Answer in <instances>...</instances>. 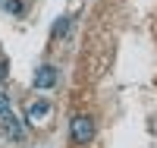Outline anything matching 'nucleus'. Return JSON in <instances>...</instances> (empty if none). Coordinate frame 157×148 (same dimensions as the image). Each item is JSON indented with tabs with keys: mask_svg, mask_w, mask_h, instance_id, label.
Returning a JSON list of instances; mask_svg holds the SVG:
<instances>
[{
	"mask_svg": "<svg viewBox=\"0 0 157 148\" xmlns=\"http://www.w3.org/2000/svg\"><path fill=\"white\" fill-rule=\"evenodd\" d=\"M69 139L75 145H88L91 139H94V120L91 117H75L69 123Z\"/></svg>",
	"mask_w": 157,
	"mask_h": 148,
	"instance_id": "obj_1",
	"label": "nucleus"
},
{
	"mask_svg": "<svg viewBox=\"0 0 157 148\" xmlns=\"http://www.w3.org/2000/svg\"><path fill=\"white\" fill-rule=\"evenodd\" d=\"M0 120H3L0 126H3V136H6V139H13V142H22V139H25V126H22L19 117L6 114V117H0Z\"/></svg>",
	"mask_w": 157,
	"mask_h": 148,
	"instance_id": "obj_2",
	"label": "nucleus"
},
{
	"mask_svg": "<svg viewBox=\"0 0 157 148\" xmlns=\"http://www.w3.org/2000/svg\"><path fill=\"white\" fill-rule=\"evenodd\" d=\"M57 85V70L54 66H41L35 73V88H54Z\"/></svg>",
	"mask_w": 157,
	"mask_h": 148,
	"instance_id": "obj_3",
	"label": "nucleus"
},
{
	"mask_svg": "<svg viewBox=\"0 0 157 148\" xmlns=\"http://www.w3.org/2000/svg\"><path fill=\"white\" fill-rule=\"evenodd\" d=\"M47 110H50V104H47V101H38V104H32V107H29V120H38V117H44Z\"/></svg>",
	"mask_w": 157,
	"mask_h": 148,
	"instance_id": "obj_4",
	"label": "nucleus"
},
{
	"mask_svg": "<svg viewBox=\"0 0 157 148\" xmlns=\"http://www.w3.org/2000/svg\"><path fill=\"white\" fill-rule=\"evenodd\" d=\"M0 6H3L6 13H13V16H19L22 13V0H0Z\"/></svg>",
	"mask_w": 157,
	"mask_h": 148,
	"instance_id": "obj_5",
	"label": "nucleus"
},
{
	"mask_svg": "<svg viewBox=\"0 0 157 148\" xmlns=\"http://www.w3.org/2000/svg\"><path fill=\"white\" fill-rule=\"evenodd\" d=\"M6 114H10V95L0 91V117H6Z\"/></svg>",
	"mask_w": 157,
	"mask_h": 148,
	"instance_id": "obj_6",
	"label": "nucleus"
},
{
	"mask_svg": "<svg viewBox=\"0 0 157 148\" xmlns=\"http://www.w3.org/2000/svg\"><path fill=\"white\" fill-rule=\"evenodd\" d=\"M66 29H69V19H57V25H54V35H66Z\"/></svg>",
	"mask_w": 157,
	"mask_h": 148,
	"instance_id": "obj_7",
	"label": "nucleus"
},
{
	"mask_svg": "<svg viewBox=\"0 0 157 148\" xmlns=\"http://www.w3.org/2000/svg\"><path fill=\"white\" fill-rule=\"evenodd\" d=\"M6 76V63H0V79H3Z\"/></svg>",
	"mask_w": 157,
	"mask_h": 148,
	"instance_id": "obj_8",
	"label": "nucleus"
}]
</instances>
